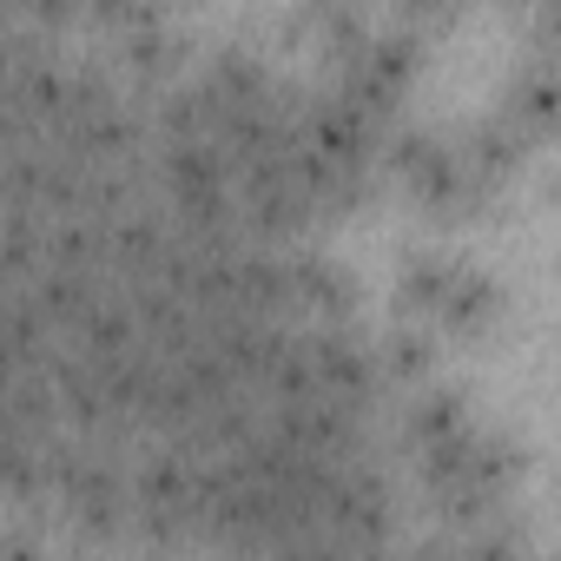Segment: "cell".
<instances>
[{
  "label": "cell",
  "instance_id": "5b68a950",
  "mask_svg": "<svg viewBox=\"0 0 561 561\" xmlns=\"http://www.w3.org/2000/svg\"><path fill=\"white\" fill-rule=\"evenodd\" d=\"M462 430H476V410H469V397L449 390V383H423V390H410L403 410H397V449H403L410 462L430 456V449H443V443H456Z\"/></svg>",
  "mask_w": 561,
  "mask_h": 561
},
{
  "label": "cell",
  "instance_id": "7a4b0ae2",
  "mask_svg": "<svg viewBox=\"0 0 561 561\" xmlns=\"http://www.w3.org/2000/svg\"><path fill=\"white\" fill-rule=\"evenodd\" d=\"M383 172L410 192V205L430 218V225H469L489 211V185L462 165L456 152V133L443 126H397L383 139Z\"/></svg>",
  "mask_w": 561,
  "mask_h": 561
},
{
  "label": "cell",
  "instance_id": "ba28073f",
  "mask_svg": "<svg viewBox=\"0 0 561 561\" xmlns=\"http://www.w3.org/2000/svg\"><path fill=\"white\" fill-rule=\"evenodd\" d=\"M370 357H377V377L383 383H410V390H423V383H436L430 370H436V331H423V324H390L377 344H370Z\"/></svg>",
  "mask_w": 561,
  "mask_h": 561
},
{
  "label": "cell",
  "instance_id": "30bf717a",
  "mask_svg": "<svg viewBox=\"0 0 561 561\" xmlns=\"http://www.w3.org/2000/svg\"><path fill=\"white\" fill-rule=\"evenodd\" d=\"M548 192H554V205H561V165H554V179H548Z\"/></svg>",
  "mask_w": 561,
  "mask_h": 561
},
{
  "label": "cell",
  "instance_id": "6da1fadb",
  "mask_svg": "<svg viewBox=\"0 0 561 561\" xmlns=\"http://www.w3.org/2000/svg\"><path fill=\"white\" fill-rule=\"evenodd\" d=\"M410 469H416V489H423L436 528L469 535V528L508 515V489H515V476H522V449H515L508 430L476 423V430H462L456 443L416 456Z\"/></svg>",
  "mask_w": 561,
  "mask_h": 561
},
{
  "label": "cell",
  "instance_id": "52a82bcc",
  "mask_svg": "<svg viewBox=\"0 0 561 561\" xmlns=\"http://www.w3.org/2000/svg\"><path fill=\"white\" fill-rule=\"evenodd\" d=\"M502 311H508L502 285H495V277H489L482 264H469V257H462L456 285H449V298H443L436 331H449V337H489V331L502 324Z\"/></svg>",
  "mask_w": 561,
  "mask_h": 561
},
{
  "label": "cell",
  "instance_id": "277c9868",
  "mask_svg": "<svg viewBox=\"0 0 561 561\" xmlns=\"http://www.w3.org/2000/svg\"><path fill=\"white\" fill-rule=\"evenodd\" d=\"M495 113H502L528 146L561 139V60L541 54V47L522 54L515 73H508V87H502V100H495Z\"/></svg>",
  "mask_w": 561,
  "mask_h": 561
},
{
  "label": "cell",
  "instance_id": "9c48e42d",
  "mask_svg": "<svg viewBox=\"0 0 561 561\" xmlns=\"http://www.w3.org/2000/svg\"><path fill=\"white\" fill-rule=\"evenodd\" d=\"M54 561H113L106 548H93V541H80V548H67V554H54Z\"/></svg>",
  "mask_w": 561,
  "mask_h": 561
},
{
  "label": "cell",
  "instance_id": "3957f363",
  "mask_svg": "<svg viewBox=\"0 0 561 561\" xmlns=\"http://www.w3.org/2000/svg\"><path fill=\"white\" fill-rule=\"evenodd\" d=\"M357 318V285L331 251L298 244L291 251V324L305 331H351Z\"/></svg>",
  "mask_w": 561,
  "mask_h": 561
},
{
  "label": "cell",
  "instance_id": "8992f818",
  "mask_svg": "<svg viewBox=\"0 0 561 561\" xmlns=\"http://www.w3.org/2000/svg\"><path fill=\"white\" fill-rule=\"evenodd\" d=\"M456 152H462V165H469L489 192H502V179H515V165L528 159V139H522L502 113H476V119L456 126Z\"/></svg>",
  "mask_w": 561,
  "mask_h": 561
}]
</instances>
